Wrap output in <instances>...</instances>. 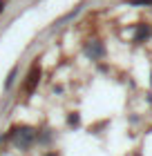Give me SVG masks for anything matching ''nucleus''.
I'll return each mask as SVG.
<instances>
[{"label":"nucleus","mask_w":152,"mask_h":156,"mask_svg":"<svg viewBox=\"0 0 152 156\" xmlns=\"http://www.w3.org/2000/svg\"><path fill=\"white\" fill-rule=\"evenodd\" d=\"M7 138H9L18 150H29L36 140H38V132H36L34 127H29V125H16V127L9 129Z\"/></svg>","instance_id":"1"},{"label":"nucleus","mask_w":152,"mask_h":156,"mask_svg":"<svg viewBox=\"0 0 152 156\" xmlns=\"http://www.w3.org/2000/svg\"><path fill=\"white\" fill-rule=\"evenodd\" d=\"M40 74H43V69H40V60L36 58V60H34V65H32V69L27 72V80H25V91H27V94H32V91L38 87V83H40Z\"/></svg>","instance_id":"2"},{"label":"nucleus","mask_w":152,"mask_h":156,"mask_svg":"<svg viewBox=\"0 0 152 156\" xmlns=\"http://www.w3.org/2000/svg\"><path fill=\"white\" fill-rule=\"evenodd\" d=\"M85 54H87L92 60L103 58V56H105V47H103V42H98V40H90L87 45H85Z\"/></svg>","instance_id":"3"},{"label":"nucleus","mask_w":152,"mask_h":156,"mask_svg":"<svg viewBox=\"0 0 152 156\" xmlns=\"http://www.w3.org/2000/svg\"><path fill=\"white\" fill-rule=\"evenodd\" d=\"M150 36H152L150 25H146V23L136 25V31H134V42H143V40H148Z\"/></svg>","instance_id":"4"},{"label":"nucleus","mask_w":152,"mask_h":156,"mask_svg":"<svg viewBox=\"0 0 152 156\" xmlns=\"http://www.w3.org/2000/svg\"><path fill=\"white\" fill-rule=\"evenodd\" d=\"M16 74H18V69L13 67L11 72H9V76H7V80H5V89H9L11 85H13V80H16Z\"/></svg>","instance_id":"5"},{"label":"nucleus","mask_w":152,"mask_h":156,"mask_svg":"<svg viewBox=\"0 0 152 156\" xmlns=\"http://www.w3.org/2000/svg\"><path fill=\"white\" fill-rule=\"evenodd\" d=\"M78 123H81L78 114H69V118H67V125H69V127H78Z\"/></svg>","instance_id":"6"},{"label":"nucleus","mask_w":152,"mask_h":156,"mask_svg":"<svg viewBox=\"0 0 152 156\" xmlns=\"http://www.w3.org/2000/svg\"><path fill=\"white\" fill-rule=\"evenodd\" d=\"M130 5H134V7H143V5H152V0H130Z\"/></svg>","instance_id":"7"},{"label":"nucleus","mask_w":152,"mask_h":156,"mask_svg":"<svg viewBox=\"0 0 152 156\" xmlns=\"http://www.w3.org/2000/svg\"><path fill=\"white\" fill-rule=\"evenodd\" d=\"M5 11V0H0V13Z\"/></svg>","instance_id":"8"},{"label":"nucleus","mask_w":152,"mask_h":156,"mask_svg":"<svg viewBox=\"0 0 152 156\" xmlns=\"http://www.w3.org/2000/svg\"><path fill=\"white\" fill-rule=\"evenodd\" d=\"M45 156H58V154H56V152H47Z\"/></svg>","instance_id":"9"}]
</instances>
